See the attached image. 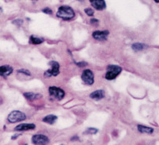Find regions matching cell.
I'll return each instance as SVG.
<instances>
[{"label": "cell", "mask_w": 159, "mask_h": 145, "mask_svg": "<svg viewBox=\"0 0 159 145\" xmlns=\"http://www.w3.org/2000/svg\"><path fill=\"white\" fill-rule=\"evenodd\" d=\"M56 15L58 18L68 21V20H71L74 18L75 12L69 6H61L58 9Z\"/></svg>", "instance_id": "cell-1"}, {"label": "cell", "mask_w": 159, "mask_h": 145, "mask_svg": "<svg viewBox=\"0 0 159 145\" xmlns=\"http://www.w3.org/2000/svg\"><path fill=\"white\" fill-rule=\"evenodd\" d=\"M36 129V125L33 123H23L19 124L15 128V131L17 132H25V131L34 130Z\"/></svg>", "instance_id": "cell-9"}, {"label": "cell", "mask_w": 159, "mask_h": 145, "mask_svg": "<svg viewBox=\"0 0 159 145\" xmlns=\"http://www.w3.org/2000/svg\"><path fill=\"white\" fill-rule=\"evenodd\" d=\"M2 8H1V7H0V12H2Z\"/></svg>", "instance_id": "cell-29"}, {"label": "cell", "mask_w": 159, "mask_h": 145, "mask_svg": "<svg viewBox=\"0 0 159 145\" xmlns=\"http://www.w3.org/2000/svg\"><path fill=\"white\" fill-rule=\"evenodd\" d=\"M44 39L40 37H34V35H31L30 37V43L33 44V45H40V44L43 43Z\"/></svg>", "instance_id": "cell-17"}, {"label": "cell", "mask_w": 159, "mask_h": 145, "mask_svg": "<svg viewBox=\"0 0 159 145\" xmlns=\"http://www.w3.org/2000/svg\"><path fill=\"white\" fill-rule=\"evenodd\" d=\"M61 145H64V144H61Z\"/></svg>", "instance_id": "cell-30"}, {"label": "cell", "mask_w": 159, "mask_h": 145, "mask_svg": "<svg viewBox=\"0 0 159 145\" xmlns=\"http://www.w3.org/2000/svg\"><path fill=\"white\" fill-rule=\"evenodd\" d=\"M18 73L23 74V75H27V76H30L31 75L30 72L28 70H26V69H19V70H18Z\"/></svg>", "instance_id": "cell-20"}, {"label": "cell", "mask_w": 159, "mask_h": 145, "mask_svg": "<svg viewBox=\"0 0 159 145\" xmlns=\"http://www.w3.org/2000/svg\"><path fill=\"white\" fill-rule=\"evenodd\" d=\"M84 12L88 16L92 17L94 15V11L92 9H91V8H86V9H84Z\"/></svg>", "instance_id": "cell-19"}, {"label": "cell", "mask_w": 159, "mask_h": 145, "mask_svg": "<svg viewBox=\"0 0 159 145\" xmlns=\"http://www.w3.org/2000/svg\"><path fill=\"white\" fill-rule=\"evenodd\" d=\"M109 35V31L108 30H103V31H99L96 30L95 32L92 33V37L94 38L95 40H97L99 41H106Z\"/></svg>", "instance_id": "cell-8"}, {"label": "cell", "mask_w": 159, "mask_h": 145, "mask_svg": "<svg viewBox=\"0 0 159 145\" xmlns=\"http://www.w3.org/2000/svg\"><path fill=\"white\" fill-rule=\"evenodd\" d=\"M49 65L51 67L49 70L45 71L44 75L45 77H52V76H57L60 74V64L58 62L55 60H51L49 62Z\"/></svg>", "instance_id": "cell-4"}, {"label": "cell", "mask_w": 159, "mask_h": 145, "mask_svg": "<svg viewBox=\"0 0 159 145\" xmlns=\"http://www.w3.org/2000/svg\"><path fill=\"white\" fill-rule=\"evenodd\" d=\"M26 119V116L24 113L19 110H14L9 113L7 116V121L10 123H18Z\"/></svg>", "instance_id": "cell-3"}, {"label": "cell", "mask_w": 159, "mask_h": 145, "mask_svg": "<svg viewBox=\"0 0 159 145\" xmlns=\"http://www.w3.org/2000/svg\"><path fill=\"white\" fill-rule=\"evenodd\" d=\"M42 12L46 14V15H52V11L50 8H45V9L42 10Z\"/></svg>", "instance_id": "cell-23"}, {"label": "cell", "mask_w": 159, "mask_h": 145, "mask_svg": "<svg viewBox=\"0 0 159 145\" xmlns=\"http://www.w3.org/2000/svg\"><path fill=\"white\" fill-rule=\"evenodd\" d=\"M98 129L96 128H89L88 129H86L84 134H90V135H94L98 133Z\"/></svg>", "instance_id": "cell-18"}, {"label": "cell", "mask_w": 159, "mask_h": 145, "mask_svg": "<svg viewBox=\"0 0 159 145\" xmlns=\"http://www.w3.org/2000/svg\"><path fill=\"white\" fill-rule=\"evenodd\" d=\"M13 68L10 65H1L0 66V76L3 78L8 77L13 73Z\"/></svg>", "instance_id": "cell-11"}, {"label": "cell", "mask_w": 159, "mask_h": 145, "mask_svg": "<svg viewBox=\"0 0 159 145\" xmlns=\"http://www.w3.org/2000/svg\"><path fill=\"white\" fill-rule=\"evenodd\" d=\"M76 64L80 68H84V67L87 66L88 63L84 62V61H80V62H76Z\"/></svg>", "instance_id": "cell-21"}, {"label": "cell", "mask_w": 159, "mask_h": 145, "mask_svg": "<svg viewBox=\"0 0 159 145\" xmlns=\"http://www.w3.org/2000/svg\"><path fill=\"white\" fill-rule=\"evenodd\" d=\"M132 49L134 52H139V51H143L147 48V45L143 43H134L131 45Z\"/></svg>", "instance_id": "cell-16"}, {"label": "cell", "mask_w": 159, "mask_h": 145, "mask_svg": "<svg viewBox=\"0 0 159 145\" xmlns=\"http://www.w3.org/2000/svg\"><path fill=\"white\" fill-rule=\"evenodd\" d=\"M90 98L94 100H101L105 97V92L103 90H97L90 94Z\"/></svg>", "instance_id": "cell-12"}, {"label": "cell", "mask_w": 159, "mask_h": 145, "mask_svg": "<svg viewBox=\"0 0 159 145\" xmlns=\"http://www.w3.org/2000/svg\"><path fill=\"white\" fill-rule=\"evenodd\" d=\"M90 22L91 24H96V25H98L99 21L98 19H96V18H92V19L90 20Z\"/></svg>", "instance_id": "cell-24"}, {"label": "cell", "mask_w": 159, "mask_h": 145, "mask_svg": "<svg viewBox=\"0 0 159 145\" xmlns=\"http://www.w3.org/2000/svg\"><path fill=\"white\" fill-rule=\"evenodd\" d=\"M12 23L20 26V25H22V24H23V21H22V19H16V20H14V21L12 22Z\"/></svg>", "instance_id": "cell-22"}, {"label": "cell", "mask_w": 159, "mask_h": 145, "mask_svg": "<svg viewBox=\"0 0 159 145\" xmlns=\"http://www.w3.org/2000/svg\"><path fill=\"white\" fill-rule=\"evenodd\" d=\"M123 69L119 65L111 64L107 67V72L105 74V79L107 80H114L120 75Z\"/></svg>", "instance_id": "cell-2"}, {"label": "cell", "mask_w": 159, "mask_h": 145, "mask_svg": "<svg viewBox=\"0 0 159 145\" xmlns=\"http://www.w3.org/2000/svg\"><path fill=\"white\" fill-rule=\"evenodd\" d=\"M20 136H21V133H19V134H15L11 137V139H12V140H15V139H17V138Z\"/></svg>", "instance_id": "cell-26"}, {"label": "cell", "mask_w": 159, "mask_h": 145, "mask_svg": "<svg viewBox=\"0 0 159 145\" xmlns=\"http://www.w3.org/2000/svg\"><path fill=\"white\" fill-rule=\"evenodd\" d=\"M80 138L78 136H73L72 138H71V140L72 141H76V140H79Z\"/></svg>", "instance_id": "cell-25"}, {"label": "cell", "mask_w": 159, "mask_h": 145, "mask_svg": "<svg viewBox=\"0 0 159 145\" xmlns=\"http://www.w3.org/2000/svg\"><path fill=\"white\" fill-rule=\"evenodd\" d=\"M49 93L51 97H52L55 99H57V100H61V99H63L65 95V92L63 89L55 86H49Z\"/></svg>", "instance_id": "cell-6"}, {"label": "cell", "mask_w": 159, "mask_h": 145, "mask_svg": "<svg viewBox=\"0 0 159 145\" xmlns=\"http://www.w3.org/2000/svg\"><path fill=\"white\" fill-rule=\"evenodd\" d=\"M57 120V116L56 115L53 114H49L45 116L43 119H42V121L45 122V123H47L49 125H53L55 122Z\"/></svg>", "instance_id": "cell-15"}, {"label": "cell", "mask_w": 159, "mask_h": 145, "mask_svg": "<svg viewBox=\"0 0 159 145\" xmlns=\"http://www.w3.org/2000/svg\"><path fill=\"white\" fill-rule=\"evenodd\" d=\"M154 1L156 2V3H159V0H154Z\"/></svg>", "instance_id": "cell-27"}, {"label": "cell", "mask_w": 159, "mask_h": 145, "mask_svg": "<svg viewBox=\"0 0 159 145\" xmlns=\"http://www.w3.org/2000/svg\"><path fill=\"white\" fill-rule=\"evenodd\" d=\"M31 141L34 145H48L49 143V139L45 135L36 134L32 136Z\"/></svg>", "instance_id": "cell-7"}, {"label": "cell", "mask_w": 159, "mask_h": 145, "mask_svg": "<svg viewBox=\"0 0 159 145\" xmlns=\"http://www.w3.org/2000/svg\"><path fill=\"white\" fill-rule=\"evenodd\" d=\"M23 96L25 97V99L27 100L33 101L35 100V99H41L42 98V95L40 94H35L34 92H25V93L23 94Z\"/></svg>", "instance_id": "cell-13"}, {"label": "cell", "mask_w": 159, "mask_h": 145, "mask_svg": "<svg viewBox=\"0 0 159 145\" xmlns=\"http://www.w3.org/2000/svg\"><path fill=\"white\" fill-rule=\"evenodd\" d=\"M78 1H80V2H84V0H78Z\"/></svg>", "instance_id": "cell-28"}, {"label": "cell", "mask_w": 159, "mask_h": 145, "mask_svg": "<svg viewBox=\"0 0 159 145\" xmlns=\"http://www.w3.org/2000/svg\"><path fill=\"white\" fill-rule=\"evenodd\" d=\"M137 129L139 130V133H147V134H152L154 133V129L150 127H147V126L142 125H138Z\"/></svg>", "instance_id": "cell-14"}, {"label": "cell", "mask_w": 159, "mask_h": 145, "mask_svg": "<svg viewBox=\"0 0 159 145\" xmlns=\"http://www.w3.org/2000/svg\"><path fill=\"white\" fill-rule=\"evenodd\" d=\"M89 1L92 7L97 11H103L107 7L105 0H89Z\"/></svg>", "instance_id": "cell-10"}, {"label": "cell", "mask_w": 159, "mask_h": 145, "mask_svg": "<svg viewBox=\"0 0 159 145\" xmlns=\"http://www.w3.org/2000/svg\"><path fill=\"white\" fill-rule=\"evenodd\" d=\"M81 79L84 84L91 86V85L93 84L95 82L94 73H93L92 71L90 70V69H85V70H84L83 72H82Z\"/></svg>", "instance_id": "cell-5"}]
</instances>
